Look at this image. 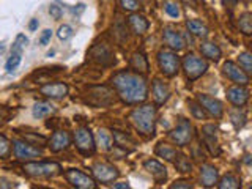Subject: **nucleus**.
Here are the masks:
<instances>
[{
  "label": "nucleus",
  "mask_w": 252,
  "mask_h": 189,
  "mask_svg": "<svg viewBox=\"0 0 252 189\" xmlns=\"http://www.w3.org/2000/svg\"><path fill=\"white\" fill-rule=\"evenodd\" d=\"M112 85L125 104H139L148 96V85L142 74L134 71H120L112 77Z\"/></svg>",
  "instance_id": "f257e3e1"
},
{
  "label": "nucleus",
  "mask_w": 252,
  "mask_h": 189,
  "mask_svg": "<svg viewBox=\"0 0 252 189\" xmlns=\"http://www.w3.org/2000/svg\"><path fill=\"white\" fill-rule=\"evenodd\" d=\"M129 120L142 136L153 137L156 125V107L152 104H145L142 107L134 109L129 114Z\"/></svg>",
  "instance_id": "f03ea898"
},
{
  "label": "nucleus",
  "mask_w": 252,
  "mask_h": 189,
  "mask_svg": "<svg viewBox=\"0 0 252 189\" xmlns=\"http://www.w3.org/2000/svg\"><path fill=\"white\" fill-rule=\"evenodd\" d=\"M158 65H159V69L164 76L173 77L177 76L180 69V57L173 51L162 49L158 54Z\"/></svg>",
  "instance_id": "7ed1b4c3"
},
{
  "label": "nucleus",
  "mask_w": 252,
  "mask_h": 189,
  "mask_svg": "<svg viewBox=\"0 0 252 189\" xmlns=\"http://www.w3.org/2000/svg\"><path fill=\"white\" fill-rule=\"evenodd\" d=\"M22 169L29 177H54L62 170L57 162H29Z\"/></svg>",
  "instance_id": "20e7f679"
},
{
  "label": "nucleus",
  "mask_w": 252,
  "mask_h": 189,
  "mask_svg": "<svg viewBox=\"0 0 252 189\" xmlns=\"http://www.w3.org/2000/svg\"><path fill=\"white\" fill-rule=\"evenodd\" d=\"M207 68H208V63L194 54H188L183 59V69H185L189 81L199 79L205 71H207Z\"/></svg>",
  "instance_id": "39448f33"
},
{
  "label": "nucleus",
  "mask_w": 252,
  "mask_h": 189,
  "mask_svg": "<svg viewBox=\"0 0 252 189\" xmlns=\"http://www.w3.org/2000/svg\"><path fill=\"white\" fill-rule=\"evenodd\" d=\"M13 152L19 161H33L43 155L41 148L33 147L32 144H27V142H24V140L13 142Z\"/></svg>",
  "instance_id": "423d86ee"
},
{
  "label": "nucleus",
  "mask_w": 252,
  "mask_h": 189,
  "mask_svg": "<svg viewBox=\"0 0 252 189\" xmlns=\"http://www.w3.org/2000/svg\"><path fill=\"white\" fill-rule=\"evenodd\" d=\"M74 144L77 150L84 155H92L94 152V137L89 128H79L74 132Z\"/></svg>",
  "instance_id": "0eeeda50"
},
{
  "label": "nucleus",
  "mask_w": 252,
  "mask_h": 189,
  "mask_svg": "<svg viewBox=\"0 0 252 189\" xmlns=\"http://www.w3.org/2000/svg\"><path fill=\"white\" fill-rule=\"evenodd\" d=\"M170 137L180 147L188 145L192 139V125L189 123V120H186V118H180L177 128L170 132Z\"/></svg>",
  "instance_id": "6e6552de"
},
{
  "label": "nucleus",
  "mask_w": 252,
  "mask_h": 189,
  "mask_svg": "<svg viewBox=\"0 0 252 189\" xmlns=\"http://www.w3.org/2000/svg\"><path fill=\"white\" fill-rule=\"evenodd\" d=\"M93 175L96 178V181L99 183H112L114 180L118 178L120 172L117 170V167H114L112 164L107 162H96L93 165Z\"/></svg>",
  "instance_id": "1a4fd4ad"
},
{
  "label": "nucleus",
  "mask_w": 252,
  "mask_h": 189,
  "mask_svg": "<svg viewBox=\"0 0 252 189\" xmlns=\"http://www.w3.org/2000/svg\"><path fill=\"white\" fill-rule=\"evenodd\" d=\"M65 175H66V180L74 188H79V189H96V183H94V180L87 175V173L81 172V170L69 169V170H66Z\"/></svg>",
  "instance_id": "9d476101"
},
{
  "label": "nucleus",
  "mask_w": 252,
  "mask_h": 189,
  "mask_svg": "<svg viewBox=\"0 0 252 189\" xmlns=\"http://www.w3.org/2000/svg\"><path fill=\"white\" fill-rule=\"evenodd\" d=\"M222 71H224V74L236 85H248L249 84V74L240 65H236L235 62H225L222 66Z\"/></svg>",
  "instance_id": "9b49d317"
},
{
  "label": "nucleus",
  "mask_w": 252,
  "mask_h": 189,
  "mask_svg": "<svg viewBox=\"0 0 252 189\" xmlns=\"http://www.w3.org/2000/svg\"><path fill=\"white\" fill-rule=\"evenodd\" d=\"M197 101H199V104L203 107V110H207V112L213 117L216 118H220L222 117V112H224V107H222V102L219 99L210 96V94H197Z\"/></svg>",
  "instance_id": "f8f14e48"
},
{
  "label": "nucleus",
  "mask_w": 252,
  "mask_h": 189,
  "mask_svg": "<svg viewBox=\"0 0 252 189\" xmlns=\"http://www.w3.org/2000/svg\"><path fill=\"white\" fill-rule=\"evenodd\" d=\"M41 94H44L46 98H52V99H60L65 98L68 94V85L63 82H55V84H46L39 89Z\"/></svg>",
  "instance_id": "ddd939ff"
},
{
  "label": "nucleus",
  "mask_w": 252,
  "mask_h": 189,
  "mask_svg": "<svg viewBox=\"0 0 252 189\" xmlns=\"http://www.w3.org/2000/svg\"><path fill=\"white\" fill-rule=\"evenodd\" d=\"M227 99L230 101L233 106L241 107V106H244L248 102V99H249V92L244 89V85L230 87V89L227 90Z\"/></svg>",
  "instance_id": "4468645a"
},
{
  "label": "nucleus",
  "mask_w": 252,
  "mask_h": 189,
  "mask_svg": "<svg viewBox=\"0 0 252 189\" xmlns=\"http://www.w3.org/2000/svg\"><path fill=\"white\" fill-rule=\"evenodd\" d=\"M144 167L148 170V173L153 177V180L156 181V183H164L165 178H167V169H165L159 161L148 159V161H145Z\"/></svg>",
  "instance_id": "2eb2a0df"
},
{
  "label": "nucleus",
  "mask_w": 252,
  "mask_h": 189,
  "mask_svg": "<svg viewBox=\"0 0 252 189\" xmlns=\"http://www.w3.org/2000/svg\"><path fill=\"white\" fill-rule=\"evenodd\" d=\"M162 38H164V43L167 44L172 51H181L185 47V38H183V35H181L178 30L165 29Z\"/></svg>",
  "instance_id": "dca6fc26"
},
{
  "label": "nucleus",
  "mask_w": 252,
  "mask_h": 189,
  "mask_svg": "<svg viewBox=\"0 0 252 189\" xmlns=\"http://www.w3.org/2000/svg\"><path fill=\"white\" fill-rule=\"evenodd\" d=\"M69 144H71V137L66 131H55L49 140V148L54 153H59L62 150L68 148Z\"/></svg>",
  "instance_id": "f3484780"
},
{
  "label": "nucleus",
  "mask_w": 252,
  "mask_h": 189,
  "mask_svg": "<svg viewBox=\"0 0 252 189\" xmlns=\"http://www.w3.org/2000/svg\"><path fill=\"white\" fill-rule=\"evenodd\" d=\"M152 92H153L155 102H156L158 106H162L164 102L169 99V96H170V90H169V87L165 85L164 82H161L159 79H155V81H153Z\"/></svg>",
  "instance_id": "a211bd4d"
},
{
  "label": "nucleus",
  "mask_w": 252,
  "mask_h": 189,
  "mask_svg": "<svg viewBox=\"0 0 252 189\" xmlns=\"http://www.w3.org/2000/svg\"><path fill=\"white\" fill-rule=\"evenodd\" d=\"M200 180L203 186H215L218 183V169L211 164H203L200 170Z\"/></svg>",
  "instance_id": "6ab92c4d"
},
{
  "label": "nucleus",
  "mask_w": 252,
  "mask_h": 189,
  "mask_svg": "<svg viewBox=\"0 0 252 189\" xmlns=\"http://www.w3.org/2000/svg\"><path fill=\"white\" fill-rule=\"evenodd\" d=\"M94 145H98L102 152H109V150L114 147L112 132L107 131L106 128H99L96 132V142H94Z\"/></svg>",
  "instance_id": "aec40b11"
},
{
  "label": "nucleus",
  "mask_w": 252,
  "mask_h": 189,
  "mask_svg": "<svg viewBox=\"0 0 252 189\" xmlns=\"http://www.w3.org/2000/svg\"><path fill=\"white\" fill-rule=\"evenodd\" d=\"M128 22H129L131 30H132L136 35H144L145 32L148 30V21H147L142 14L132 13V14L129 16V18H128Z\"/></svg>",
  "instance_id": "412c9836"
},
{
  "label": "nucleus",
  "mask_w": 252,
  "mask_h": 189,
  "mask_svg": "<svg viewBox=\"0 0 252 189\" xmlns=\"http://www.w3.org/2000/svg\"><path fill=\"white\" fill-rule=\"evenodd\" d=\"M200 52H202L203 57L211 59V60H215V62H218L220 59V55H222V52H220V49L215 43H208V41L200 44Z\"/></svg>",
  "instance_id": "4be33fe9"
},
{
  "label": "nucleus",
  "mask_w": 252,
  "mask_h": 189,
  "mask_svg": "<svg viewBox=\"0 0 252 189\" xmlns=\"http://www.w3.org/2000/svg\"><path fill=\"white\" fill-rule=\"evenodd\" d=\"M131 68L134 69V73H139V74H145L148 71V63L147 59L144 57V54L136 52L132 55L131 59Z\"/></svg>",
  "instance_id": "5701e85b"
},
{
  "label": "nucleus",
  "mask_w": 252,
  "mask_h": 189,
  "mask_svg": "<svg viewBox=\"0 0 252 189\" xmlns=\"http://www.w3.org/2000/svg\"><path fill=\"white\" fill-rule=\"evenodd\" d=\"M186 27H188V30L191 32L194 36L203 38V36L208 35L207 26H205V24H202L200 21H197V19H188L186 21Z\"/></svg>",
  "instance_id": "b1692460"
},
{
  "label": "nucleus",
  "mask_w": 252,
  "mask_h": 189,
  "mask_svg": "<svg viewBox=\"0 0 252 189\" xmlns=\"http://www.w3.org/2000/svg\"><path fill=\"white\" fill-rule=\"evenodd\" d=\"M93 57L96 62L102 63V65H110V63L114 62V57L112 54H110V51L107 49L106 46H98L93 49Z\"/></svg>",
  "instance_id": "393cba45"
},
{
  "label": "nucleus",
  "mask_w": 252,
  "mask_h": 189,
  "mask_svg": "<svg viewBox=\"0 0 252 189\" xmlns=\"http://www.w3.org/2000/svg\"><path fill=\"white\" fill-rule=\"evenodd\" d=\"M32 112H33L35 118H46L55 112V107L51 104V102H36Z\"/></svg>",
  "instance_id": "a878e982"
},
{
  "label": "nucleus",
  "mask_w": 252,
  "mask_h": 189,
  "mask_svg": "<svg viewBox=\"0 0 252 189\" xmlns=\"http://www.w3.org/2000/svg\"><path fill=\"white\" fill-rule=\"evenodd\" d=\"M114 142L118 145V147H122V148H125L126 152H129V150H132L134 148V142L126 136V134H123V132H120V131H114Z\"/></svg>",
  "instance_id": "bb28decb"
},
{
  "label": "nucleus",
  "mask_w": 252,
  "mask_h": 189,
  "mask_svg": "<svg viewBox=\"0 0 252 189\" xmlns=\"http://www.w3.org/2000/svg\"><path fill=\"white\" fill-rule=\"evenodd\" d=\"M156 155L159 158H164V159H167V161H173L177 156V150L167 144H159L156 147Z\"/></svg>",
  "instance_id": "cd10ccee"
},
{
  "label": "nucleus",
  "mask_w": 252,
  "mask_h": 189,
  "mask_svg": "<svg viewBox=\"0 0 252 189\" xmlns=\"http://www.w3.org/2000/svg\"><path fill=\"white\" fill-rule=\"evenodd\" d=\"M241 186L240 180L236 178L235 175H232V173H228V175L222 177L219 181V188L220 189H238Z\"/></svg>",
  "instance_id": "c85d7f7f"
},
{
  "label": "nucleus",
  "mask_w": 252,
  "mask_h": 189,
  "mask_svg": "<svg viewBox=\"0 0 252 189\" xmlns=\"http://www.w3.org/2000/svg\"><path fill=\"white\" fill-rule=\"evenodd\" d=\"M238 27L244 35H251L252 33V14L251 13H244L241 14V18L238 21Z\"/></svg>",
  "instance_id": "c756f323"
},
{
  "label": "nucleus",
  "mask_w": 252,
  "mask_h": 189,
  "mask_svg": "<svg viewBox=\"0 0 252 189\" xmlns=\"http://www.w3.org/2000/svg\"><path fill=\"white\" fill-rule=\"evenodd\" d=\"M21 62H22V52L13 51L11 57L8 59V62H6V71H8V73H13L14 69H18V66L21 65Z\"/></svg>",
  "instance_id": "7c9ffc66"
},
{
  "label": "nucleus",
  "mask_w": 252,
  "mask_h": 189,
  "mask_svg": "<svg viewBox=\"0 0 252 189\" xmlns=\"http://www.w3.org/2000/svg\"><path fill=\"white\" fill-rule=\"evenodd\" d=\"M175 158H177V159H173V161H175V167H177L178 172H183V173L191 172L192 164L189 162V158H186L185 155H177Z\"/></svg>",
  "instance_id": "2f4dec72"
},
{
  "label": "nucleus",
  "mask_w": 252,
  "mask_h": 189,
  "mask_svg": "<svg viewBox=\"0 0 252 189\" xmlns=\"http://www.w3.org/2000/svg\"><path fill=\"white\" fill-rule=\"evenodd\" d=\"M238 63H240V66H241L244 71H246L248 74L252 73V57H251V54H249V52H243V54H240Z\"/></svg>",
  "instance_id": "473e14b6"
},
{
  "label": "nucleus",
  "mask_w": 252,
  "mask_h": 189,
  "mask_svg": "<svg viewBox=\"0 0 252 189\" xmlns=\"http://www.w3.org/2000/svg\"><path fill=\"white\" fill-rule=\"evenodd\" d=\"M11 153V144L5 136L0 134V159H6Z\"/></svg>",
  "instance_id": "72a5a7b5"
},
{
  "label": "nucleus",
  "mask_w": 252,
  "mask_h": 189,
  "mask_svg": "<svg viewBox=\"0 0 252 189\" xmlns=\"http://www.w3.org/2000/svg\"><path fill=\"white\" fill-rule=\"evenodd\" d=\"M189 109H191V112L195 118H199V120H202V118H205L207 115H205V110L203 107L199 104V102H194V101H189Z\"/></svg>",
  "instance_id": "f704fd0d"
},
{
  "label": "nucleus",
  "mask_w": 252,
  "mask_h": 189,
  "mask_svg": "<svg viewBox=\"0 0 252 189\" xmlns=\"http://www.w3.org/2000/svg\"><path fill=\"white\" fill-rule=\"evenodd\" d=\"M27 43H29V39L24 36L22 33H19L18 36H16V41H14V44H13V51H19V52H22L24 51V47L27 46Z\"/></svg>",
  "instance_id": "c9c22d12"
},
{
  "label": "nucleus",
  "mask_w": 252,
  "mask_h": 189,
  "mask_svg": "<svg viewBox=\"0 0 252 189\" xmlns=\"http://www.w3.org/2000/svg\"><path fill=\"white\" fill-rule=\"evenodd\" d=\"M57 35L62 41H66V39H69L71 36H73V29H71L69 26H62L57 32Z\"/></svg>",
  "instance_id": "e433bc0d"
},
{
  "label": "nucleus",
  "mask_w": 252,
  "mask_h": 189,
  "mask_svg": "<svg viewBox=\"0 0 252 189\" xmlns=\"http://www.w3.org/2000/svg\"><path fill=\"white\" fill-rule=\"evenodd\" d=\"M122 6L126 11H136L139 10V0H120Z\"/></svg>",
  "instance_id": "4c0bfd02"
},
{
  "label": "nucleus",
  "mask_w": 252,
  "mask_h": 189,
  "mask_svg": "<svg viewBox=\"0 0 252 189\" xmlns=\"http://www.w3.org/2000/svg\"><path fill=\"white\" fill-rule=\"evenodd\" d=\"M165 13H167L169 16H172V18H178L180 16V10L175 3H165Z\"/></svg>",
  "instance_id": "58836bf2"
},
{
  "label": "nucleus",
  "mask_w": 252,
  "mask_h": 189,
  "mask_svg": "<svg viewBox=\"0 0 252 189\" xmlns=\"http://www.w3.org/2000/svg\"><path fill=\"white\" fill-rule=\"evenodd\" d=\"M49 13H51V16L54 19H60L62 18V8L57 6V5H51L49 6Z\"/></svg>",
  "instance_id": "ea45409f"
},
{
  "label": "nucleus",
  "mask_w": 252,
  "mask_h": 189,
  "mask_svg": "<svg viewBox=\"0 0 252 189\" xmlns=\"http://www.w3.org/2000/svg\"><path fill=\"white\" fill-rule=\"evenodd\" d=\"M51 36H52V32L51 30H44L43 32V35L41 36H39V44H47V41H49V39H51Z\"/></svg>",
  "instance_id": "a19ab883"
},
{
  "label": "nucleus",
  "mask_w": 252,
  "mask_h": 189,
  "mask_svg": "<svg viewBox=\"0 0 252 189\" xmlns=\"http://www.w3.org/2000/svg\"><path fill=\"white\" fill-rule=\"evenodd\" d=\"M172 189H177V188H183V189H191L192 186L189 185V183H186V181H175L172 186H170Z\"/></svg>",
  "instance_id": "79ce46f5"
},
{
  "label": "nucleus",
  "mask_w": 252,
  "mask_h": 189,
  "mask_svg": "<svg viewBox=\"0 0 252 189\" xmlns=\"http://www.w3.org/2000/svg\"><path fill=\"white\" fill-rule=\"evenodd\" d=\"M0 188H2V189H6V188H14V185L11 183L10 180H6V178H0Z\"/></svg>",
  "instance_id": "37998d69"
},
{
  "label": "nucleus",
  "mask_w": 252,
  "mask_h": 189,
  "mask_svg": "<svg viewBox=\"0 0 252 189\" xmlns=\"http://www.w3.org/2000/svg\"><path fill=\"white\" fill-rule=\"evenodd\" d=\"M128 183H114V189H128Z\"/></svg>",
  "instance_id": "c03bdc74"
},
{
  "label": "nucleus",
  "mask_w": 252,
  "mask_h": 189,
  "mask_svg": "<svg viewBox=\"0 0 252 189\" xmlns=\"http://www.w3.org/2000/svg\"><path fill=\"white\" fill-rule=\"evenodd\" d=\"M183 2H185L186 5H189L191 8H197V2H195V0H183Z\"/></svg>",
  "instance_id": "a18cd8bd"
},
{
  "label": "nucleus",
  "mask_w": 252,
  "mask_h": 189,
  "mask_svg": "<svg viewBox=\"0 0 252 189\" xmlns=\"http://www.w3.org/2000/svg\"><path fill=\"white\" fill-rule=\"evenodd\" d=\"M36 26H38V21L36 19H32V22H30V30H35Z\"/></svg>",
  "instance_id": "49530a36"
},
{
  "label": "nucleus",
  "mask_w": 252,
  "mask_h": 189,
  "mask_svg": "<svg viewBox=\"0 0 252 189\" xmlns=\"http://www.w3.org/2000/svg\"><path fill=\"white\" fill-rule=\"evenodd\" d=\"M3 122V115H2V112H0V123Z\"/></svg>",
  "instance_id": "de8ad7c7"
}]
</instances>
